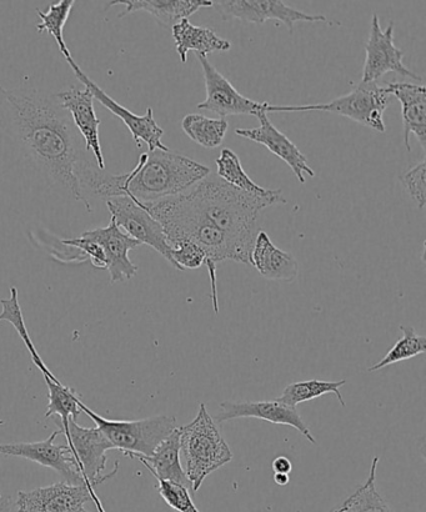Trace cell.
I'll list each match as a JSON object with an SVG mask.
<instances>
[{
	"label": "cell",
	"mask_w": 426,
	"mask_h": 512,
	"mask_svg": "<svg viewBox=\"0 0 426 512\" xmlns=\"http://www.w3.org/2000/svg\"><path fill=\"white\" fill-rule=\"evenodd\" d=\"M60 434H63V431L59 429L54 431L47 440L37 441V443L0 444V454L17 456V458L34 461L44 468L53 469L63 476L65 483L70 485H85L82 471L73 458L69 446L54 444Z\"/></svg>",
	"instance_id": "5bb4252c"
},
{
	"label": "cell",
	"mask_w": 426,
	"mask_h": 512,
	"mask_svg": "<svg viewBox=\"0 0 426 512\" xmlns=\"http://www.w3.org/2000/svg\"><path fill=\"white\" fill-rule=\"evenodd\" d=\"M73 458L82 471L85 485L95 493V488L118 473L119 463H115L112 473L102 475L107 466V453L114 446L98 428H83L77 421L69 420V440L67 441Z\"/></svg>",
	"instance_id": "ba28073f"
},
{
	"label": "cell",
	"mask_w": 426,
	"mask_h": 512,
	"mask_svg": "<svg viewBox=\"0 0 426 512\" xmlns=\"http://www.w3.org/2000/svg\"><path fill=\"white\" fill-rule=\"evenodd\" d=\"M140 461L155 479L174 481V483L188 486L190 484L184 473L182 461H180V433L179 428L164 439L154 450L153 455H133L132 458Z\"/></svg>",
	"instance_id": "603a6c76"
},
{
	"label": "cell",
	"mask_w": 426,
	"mask_h": 512,
	"mask_svg": "<svg viewBox=\"0 0 426 512\" xmlns=\"http://www.w3.org/2000/svg\"><path fill=\"white\" fill-rule=\"evenodd\" d=\"M250 265H253L263 278L293 283L298 278L299 265L292 254L275 247L269 235L260 232L255 238Z\"/></svg>",
	"instance_id": "ffe728a7"
},
{
	"label": "cell",
	"mask_w": 426,
	"mask_h": 512,
	"mask_svg": "<svg viewBox=\"0 0 426 512\" xmlns=\"http://www.w3.org/2000/svg\"><path fill=\"white\" fill-rule=\"evenodd\" d=\"M275 484L279 486H285L289 484L290 478L288 474H277L274 473Z\"/></svg>",
	"instance_id": "74e56055"
},
{
	"label": "cell",
	"mask_w": 426,
	"mask_h": 512,
	"mask_svg": "<svg viewBox=\"0 0 426 512\" xmlns=\"http://www.w3.org/2000/svg\"><path fill=\"white\" fill-rule=\"evenodd\" d=\"M393 103L392 95L377 83H360L352 92L329 103L308 105H267L265 112H325L343 115L378 133H385L384 112Z\"/></svg>",
	"instance_id": "5b68a950"
},
{
	"label": "cell",
	"mask_w": 426,
	"mask_h": 512,
	"mask_svg": "<svg viewBox=\"0 0 426 512\" xmlns=\"http://www.w3.org/2000/svg\"><path fill=\"white\" fill-rule=\"evenodd\" d=\"M425 174L426 163L423 160V162L415 165V167L409 169L408 172H405L402 177H400V182H402L405 190H407L410 195V198L417 203L420 209H424L426 204Z\"/></svg>",
	"instance_id": "836d02e7"
},
{
	"label": "cell",
	"mask_w": 426,
	"mask_h": 512,
	"mask_svg": "<svg viewBox=\"0 0 426 512\" xmlns=\"http://www.w3.org/2000/svg\"><path fill=\"white\" fill-rule=\"evenodd\" d=\"M169 247L172 250V265L180 271L199 269L207 261L204 250L192 240H175Z\"/></svg>",
	"instance_id": "1f68e13d"
},
{
	"label": "cell",
	"mask_w": 426,
	"mask_h": 512,
	"mask_svg": "<svg viewBox=\"0 0 426 512\" xmlns=\"http://www.w3.org/2000/svg\"><path fill=\"white\" fill-rule=\"evenodd\" d=\"M182 129L193 142L203 148L214 149L223 144L229 124L227 119H213L203 114H188L182 120Z\"/></svg>",
	"instance_id": "484cf974"
},
{
	"label": "cell",
	"mask_w": 426,
	"mask_h": 512,
	"mask_svg": "<svg viewBox=\"0 0 426 512\" xmlns=\"http://www.w3.org/2000/svg\"><path fill=\"white\" fill-rule=\"evenodd\" d=\"M80 237L93 240L102 247L105 260H107L110 283L129 280L137 275L138 266L129 259V252L142 244L124 233L113 218L110 219L108 227L88 230Z\"/></svg>",
	"instance_id": "2e32d148"
},
{
	"label": "cell",
	"mask_w": 426,
	"mask_h": 512,
	"mask_svg": "<svg viewBox=\"0 0 426 512\" xmlns=\"http://www.w3.org/2000/svg\"><path fill=\"white\" fill-rule=\"evenodd\" d=\"M217 163V175L225 183L242 190V192L262 198H284L282 190L265 189L254 183L245 173L242 162L232 149L225 148L215 160Z\"/></svg>",
	"instance_id": "cb8c5ba5"
},
{
	"label": "cell",
	"mask_w": 426,
	"mask_h": 512,
	"mask_svg": "<svg viewBox=\"0 0 426 512\" xmlns=\"http://www.w3.org/2000/svg\"><path fill=\"white\" fill-rule=\"evenodd\" d=\"M213 7L219 10L224 20L238 19L242 22L263 24L273 19L283 23L292 33L297 23H327L324 15L302 12L282 0H218Z\"/></svg>",
	"instance_id": "30bf717a"
},
{
	"label": "cell",
	"mask_w": 426,
	"mask_h": 512,
	"mask_svg": "<svg viewBox=\"0 0 426 512\" xmlns=\"http://www.w3.org/2000/svg\"><path fill=\"white\" fill-rule=\"evenodd\" d=\"M0 496H2V495H0Z\"/></svg>",
	"instance_id": "ab89813d"
},
{
	"label": "cell",
	"mask_w": 426,
	"mask_h": 512,
	"mask_svg": "<svg viewBox=\"0 0 426 512\" xmlns=\"http://www.w3.org/2000/svg\"><path fill=\"white\" fill-rule=\"evenodd\" d=\"M0 304L3 306V311L0 313V321H8V323L14 326V329L17 330L20 339H22L24 345L27 346L35 366L42 371L44 376H47V378L54 381V383H58L59 380L55 378L52 371H50L47 368V365L44 364V361L40 358L37 349H35L32 338H30L27 326H25L24 323L22 309H20L17 288H14V286L13 288H10V299H0Z\"/></svg>",
	"instance_id": "f1b7e54d"
},
{
	"label": "cell",
	"mask_w": 426,
	"mask_h": 512,
	"mask_svg": "<svg viewBox=\"0 0 426 512\" xmlns=\"http://www.w3.org/2000/svg\"><path fill=\"white\" fill-rule=\"evenodd\" d=\"M182 194L199 217L222 230L248 255L252 254L259 233L260 213L272 205L287 204L285 198H262L244 193L212 173Z\"/></svg>",
	"instance_id": "7a4b0ae2"
},
{
	"label": "cell",
	"mask_w": 426,
	"mask_h": 512,
	"mask_svg": "<svg viewBox=\"0 0 426 512\" xmlns=\"http://www.w3.org/2000/svg\"><path fill=\"white\" fill-rule=\"evenodd\" d=\"M0 425H4V421L3 420H0Z\"/></svg>",
	"instance_id": "f35d334b"
},
{
	"label": "cell",
	"mask_w": 426,
	"mask_h": 512,
	"mask_svg": "<svg viewBox=\"0 0 426 512\" xmlns=\"http://www.w3.org/2000/svg\"><path fill=\"white\" fill-rule=\"evenodd\" d=\"M172 34L182 63L188 62L189 52L208 57L209 54L232 49L229 40L220 38L213 29L190 23L189 19L180 20L173 25Z\"/></svg>",
	"instance_id": "7402d4cb"
},
{
	"label": "cell",
	"mask_w": 426,
	"mask_h": 512,
	"mask_svg": "<svg viewBox=\"0 0 426 512\" xmlns=\"http://www.w3.org/2000/svg\"><path fill=\"white\" fill-rule=\"evenodd\" d=\"M67 62L70 68L73 69L75 77L84 85V88L89 90L93 98L98 100L109 112H112L115 117L122 120L125 127L132 133L134 142L137 144L138 148L142 147V143H145L148 145L149 152H153V150H164V152H168L169 148L165 147L162 143L164 130L159 127L157 120L154 119L152 108H148L147 113L144 115H137L130 112L129 109L110 98L102 88H99L97 83L93 82V80L83 72L82 68L75 63L73 58L67 60Z\"/></svg>",
	"instance_id": "8fae6325"
},
{
	"label": "cell",
	"mask_w": 426,
	"mask_h": 512,
	"mask_svg": "<svg viewBox=\"0 0 426 512\" xmlns=\"http://www.w3.org/2000/svg\"><path fill=\"white\" fill-rule=\"evenodd\" d=\"M110 7L114 5H123L124 12L119 18L125 15L147 12L157 18L159 23L165 27L172 28L173 25L183 19H189L194 13L202 8H212L213 0H120V2H110Z\"/></svg>",
	"instance_id": "44dd1931"
},
{
	"label": "cell",
	"mask_w": 426,
	"mask_h": 512,
	"mask_svg": "<svg viewBox=\"0 0 426 512\" xmlns=\"http://www.w3.org/2000/svg\"><path fill=\"white\" fill-rule=\"evenodd\" d=\"M0 512H17L15 501L10 498H3V496H0Z\"/></svg>",
	"instance_id": "8d00e7d4"
},
{
	"label": "cell",
	"mask_w": 426,
	"mask_h": 512,
	"mask_svg": "<svg viewBox=\"0 0 426 512\" xmlns=\"http://www.w3.org/2000/svg\"><path fill=\"white\" fill-rule=\"evenodd\" d=\"M400 330L403 333L402 338L395 343L393 348L389 350V353L378 364L369 369L370 373L426 353L425 336L419 335L412 326L402 325Z\"/></svg>",
	"instance_id": "4dcf8cb0"
},
{
	"label": "cell",
	"mask_w": 426,
	"mask_h": 512,
	"mask_svg": "<svg viewBox=\"0 0 426 512\" xmlns=\"http://www.w3.org/2000/svg\"><path fill=\"white\" fill-rule=\"evenodd\" d=\"M157 480L159 495L170 508L178 512H200L193 503L188 486L174 483V481Z\"/></svg>",
	"instance_id": "d6a6232c"
},
{
	"label": "cell",
	"mask_w": 426,
	"mask_h": 512,
	"mask_svg": "<svg viewBox=\"0 0 426 512\" xmlns=\"http://www.w3.org/2000/svg\"><path fill=\"white\" fill-rule=\"evenodd\" d=\"M74 3V0H60V2L50 5L47 12L37 9L40 19V23L37 25L38 32H47L49 35H52L55 43L58 45L59 52L67 60L73 57L67 43H65L63 30L70 17V13H72Z\"/></svg>",
	"instance_id": "f546056e"
},
{
	"label": "cell",
	"mask_w": 426,
	"mask_h": 512,
	"mask_svg": "<svg viewBox=\"0 0 426 512\" xmlns=\"http://www.w3.org/2000/svg\"><path fill=\"white\" fill-rule=\"evenodd\" d=\"M197 57L203 68L205 89H207V99L198 104V109L209 110L225 119L230 115L257 117L262 110L267 108L269 103L254 102L240 94L233 84L209 62L208 57H202V55H197Z\"/></svg>",
	"instance_id": "4fadbf2b"
},
{
	"label": "cell",
	"mask_w": 426,
	"mask_h": 512,
	"mask_svg": "<svg viewBox=\"0 0 426 512\" xmlns=\"http://www.w3.org/2000/svg\"><path fill=\"white\" fill-rule=\"evenodd\" d=\"M17 512H107L98 495L85 485L57 483L32 491H19Z\"/></svg>",
	"instance_id": "52a82bcc"
},
{
	"label": "cell",
	"mask_w": 426,
	"mask_h": 512,
	"mask_svg": "<svg viewBox=\"0 0 426 512\" xmlns=\"http://www.w3.org/2000/svg\"><path fill=\"white\" fill-rule=\"evenodd\" d=\"M273 470L277 474H290L293 470L292 461L287 456H279V458L273 461Z\"/></svg>",
	"instance_id": "d590c367"
},
{
	"label": "cell",
	"mask_w": 426,
	"mask_h": 512,
	"mask_svg": "<svg viewBox=\"0 0 426 512\" xmlns=\"http://www.w3.org/2000/svg\"><path fill=\"white\" fill-rule=\"evenodd\" d=\"M388 94L402 104L404 144L412 152L409 138L414 134L425 152L426 143V90L423 84L389 83L385 87Z\"/></svg>",
	"instance_id": "d6986e66"
},
{
	"label": "cell",
	"mask_w": 426,
	"mask_h": 512,
	"mask_svg": "<svg viewBox=\"0 0 426 512\" xmlns=\"http://www.w3.org/2000/svg\"><path fill=\"white\" fill-rule=\"evenodd\" d=\"M0 94V110L15 137L54 182L67 188L92 213L74 175L75 164L82 158L77 134L57 98L37 90L5 89L2 85Z\"/></svg>",
	"instance_id": "6da1fadb"
},
{
	"label": "cell",
	"mask_w": 426,
	"mask_h": 512,
	"mask_svg": "<svg viewBox=\"0 0 426 512\" xmlns=\"http://www.w3.org/2000/svg\"><path fill=\"white\" fill-rule=\"evenodd\" d=\"M179 433L180 461L190 489L198 493L210 474L233 460V453L204 404H200L192 423L179 428Z\"/></svg>",
	"instance_id": "277c9868"
},
{
	"label": "cell",
	"mask_w": 426,
	"mask_h": 512,
	"mask_svg": "<svg viewBox=\"0 0 426 512\" xmlns=\"http://www.w3.org/2000/svg\"><path fill=\"white\" fill-rule=\"evenodd\" d=\"M110 215L118 227L140 244L149 245L172 264V250L162 225L143 208L142 204L128 197L107 200Z\"/></svg>",
	"instance_id": "7c38bea8"
},
{
	"label": "cell",
	"mask_w": 426,
	"mask_h": 512,
	"mask_svg": "<svg viewBox=\"0 0 426 512\" xmlns=\"http://www.w3.org/2000/svg\"><path fill=\"white\" fill-rule=\"evenodd\" d=\"M60 107L72 115L75 127L82 135L85 149L92 152L100 170H105L102 144H100V120L95 113L94 98L87 88L72 87L55 95Z\"/></svg>",
	"instance_id": "ac0fdd59"
},
{
	"label": "cell",
	"mask_w": 426,
	"mask_h": 512,
	"mask_svg": "<svg viewBox=\"0 0 426 512\" xmlns=\"http://www.w3.org/2000/svg\"><path fill=\"white\" fill-rule=\"evenodd\" d=\"M210 173L208 167L185 155L153 150L140 155L125 185V197L139 204L159 202L187 192Z\"/></svg>",
	"instance_id": "3957f363"
},
{
	"label": "cell",
	"mask_w": 426,
	"mask_h": 512,
	"mask_svg": "<svg viewBox=\"0 0 426 512\" xmlns=\"http://www.w3.org/2000/svg\"><path fill=\"white\" fill-rule=\"evenodd\" d=\"M78 405L107 436L114 449L122 451L127 458L133 455H153L157 446L178 428L174 416L159 415L134 421L107 420L90 410L82 399Z\"/></svg>",
	"instance_id": "8992f818"
},
{
	"label": "cell",
	"mask_w": 426,
	"mask_h": 512,
	"mask_svg": "<svg viewBox=\"0 0 426 512\" xmlns=\"http://www.w3.org/2000/svg\"><path fill=\"white\" fill-rule=\"evenodd\" d=\"M257 118L260 123L258 128L237 129L235 130V134L267 147L270 153L277 155L278 158L289 165L300 183H305V177H307V175L310 178H314L315 173L314 170L309 167L307 157L300 152L297 145H295L287 135L274 127L273 123L270 122L268 114L265 113V110H262V112L257 115Z\"/></svg>",
	"instance_id": "e0dca14e"
},
{
	"label": "cell",
	"mask_w": 426,
	"mask_h": 512,
	"mask_svg": "<svg viewBox=\"0 0 426 512\" xmlns=\"http://www.w3.org/2000/svg\"><path fill=\"white\" fill-rule=\"evenodd\" d=\"M345 384H347V380L323 381L312 379L298 381V383L288 385L278 400L280 403L297 408L299 404L305 403V401L314 400L327 394H334L337 396L339 403L345 406L343 395L340 393V388Z\"/></svg>",
	"instance_id": "83f0119b"
},
{
	"label": "cell",
	"mask_w": 426,
	"mask_h": 512,
	"mask_svg": "<svg viewBox=\"0 0 426 512\" xmlns=\"http://www.w3.org/2000/svg\"><path fill=\"white\" fill-rule=\"evenodd\" d=\"M365 52L367 57H365L362 83H377L388 73H397L402 77L423 82L420 75L413 73L403 63L405 54L394 43V23L390 22L388 27L383 29L380 27L377 14L373 15Z\"/></svg>",
	"instance_id": "9c48e42d"
},
{
	"label": "cell",
	"mask_w": 426,
	"mask_h": 512,
	"mask_svg": "<svg viewBox=\"0 0 426 512\" xmlns=\"http://www.w3.org/2000/svg\"><path fill=\"white\" fill-rule=\"evenodd\" d=\"M260 419L272 424L292 426L305 436L309 443L317 444L297 408L280 403V401H223L220 413L215 415V424H222L233 419Z\"/></svg>",
	"instance_id": "9a60e30c"
},
{
	"label": "cell",
	"mask_w": 426,
	"mask_h": 512,
	"mask_svg": "<svg viewBox=\"0 0 426 512\" xmlns=\"http://www.w3.org/2000/svg\"><path fill=\"white\" fill-rule=\"evenodd\" d=\"M45 383H47L49 390V405L45 418H50L52 415H59L60 420H55L60 430L63 431L65 439L69 440V420L77 421L78 416L82 413L78 401L80 396L75 393V390L65 386L62 383H54V381L44 376Z\"/></svg>",
	"instance_id": "d4e9b609"
},
{
	"label": "cell",
	"mask_w": 426,
	"mask_h": 512,
	"mask_svg": "<svg viewBox=\"0 0 426 512\" xmlns=\"http://www.w3.org/2000/svg\"><path fill=\"white\" fill-rule=\"evenodd\" d=\"M62 244L80 250V252L85 255V258H89L90 261H92L95 268L107 269V260H105L103 249L98 243L93 242V240L79 237L62 240Z\"/></svg>",
	"instance_id": "e575fe53"
},
{
	"label": "cell",
	"mask_w": 426,
	"mask_h": 512,
	"mask_svg": "<svg viewBox=\"0 0 426 512\" xmlns=\"http://www.w3.org/2000/svg\"><path fill=\"white\" fill-rule=\"evenodd\" d=\"M378 463L379 458L375 456L367 481L352 496H349L340 508L333 512H394L382 495L378 493L377 484H375Z\"/></svg>",
	"instance_id": "4316f807"
}]
</instances>
